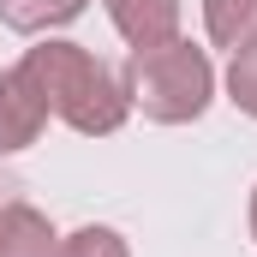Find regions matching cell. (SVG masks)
I'll list each match as a JSON object with an SVG mask.
<instances>
[{
  "label": "cell",
  "mask_w": 257,
  "mask_h": 257,
  "mask_svg": "<svg viewBox=\"0 0 257 257\" xmlns=\"http://www.w3.org/2000/svg\"><path fill=\"white\" fill-rule=\"evenodd\" d=\"M209 18L221 42H245L257 30V0H209Z\"/></svg>",
  "instance_id": "1"
}]
</instances>
